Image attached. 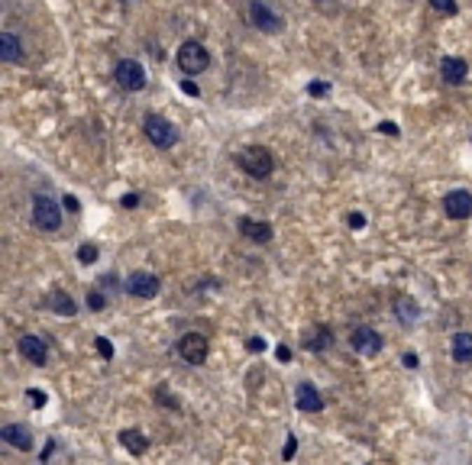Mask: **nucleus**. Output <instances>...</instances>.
I'll return each mask as SVG.
<instances>
[{
	"mask_svg": "<svg viewBox=\"0 0 472 465\" xmlns=\"http://www.w3.org/2000/svg\"><path fill=\"white\" fill-rule=\"evenodd\" d=\"M240 169L249 178H259L262 181V178H269L275 171V159H272V152L265 145H249V149L240 152Z\"/></svg>",
	"mask_w": 472,
	"mask_h": 465,
	"instance_id": "f257e3e1",
	"label": "nucleus"
},
{
	"mask_svg": "<svg viewBox=\"0 0 472 465\" xmlns=\"http://www.w3.org/2000/svg\"><path fill=\"white\" fill-rule=\"evenodd\" d=\"M207 65H211L207 45H201L197 39L181 43V49H178V68H181L185 75H201V71H207Z\"/></svg>",
	"mask_w": 472,
	"mask_h": 465,
	"instance_id": "f03ea898",
	"label": "nucleus"
},
{
	"mask_svg": "<svg viewBox=\"0 0 472 465\" xmlns=\"http://www.w3.org/2000/svg\"><path fill=\"white\" fill-rule=\"evenodd\" d=\"M143 129H146V139H149L155 149H172V145L178 143V129L172 127L165 117H159V113H149V117L143 120Z\"/></svg>",
	"mask_w": 472,
	"mask_h": 465,
	"instance_id": "7ed1b4c3",
	"label": "nucleus"
},
{
	"mask_svg": "<svg viewBox=\"0 0 472 465\" xmlns=\"http://www.w3.org/2000/svg\"><path fill=\"white\" fill-rule=\"evenodd\" d=\"M33 223H36L39 229H46V233H55V229L62 227L59 203L52 201V197H46V194L33 197Z\"/></svg>",
	"mask_w": 472,
	"mask_h": 465,
	"instance_id": "20e7f679",
	"label": "nucleus"
},
{
	"mask_svg": "<svg viewBox=\"0 0 472 465\" xmlns=\"http://www.w3.org/2000/svg\"><path fill=\"white\" fill-rule=\"evenodd\" d=\"M113 78H117V85L123 87V91H143V87H146V68L139 65L136 59L117 62V68H113Z\"/></svg>",
	"mask_w": 472,
	"mask_h": 465,
	"instance_id": "39448f33",
	"label": "nucleus"
},
{
	"mask_svg": "<svg viewBox=\"0 0 472 465\" xmlns=\"http://www.w3.org/2000/svg\"><path fill=\"white\" fill-rule=\"evenodd\" d=\"M207 336H201V333H188V336L178 339V355L185 359L188 365H201L207 362Z\"/></svg>",
	"mask_w": 472,
	"mask_h": 465,
	"instance_id": "423d86ee",
	"label": "nucleus"
},
{
	"mask_svg": "<svg viewBox=\"0 0 472 465\" xmlns=\"http://www.w3.org/2000/svg\"><path fill=\"white\" fill-rule=\"evenodd\" d=\"M349 346H353L359 355L372 359V355L382 352V336L372 330V327H356V330L349 333Z\"/></svg>",
	"mask_w": 472,
	"mask_h": 465,
	"instance_id": "0eeeda50",
	"label": "nucleus"
},
{
	"mask_svg": "<svg viewBox=\"0 0 472 465\" xmlns=\"http://www.w3.org/2000/svg\"><path fill=\"white\" fill-rule=\"evenodd\" d=\"M162 288V281L152 275V271H130L127 278V291L133 297H143V301H149V297H155Z\"/></svg>",
	"mask_w": 472,
	"mask_h": 465,
	"instance_id": "6e6552de",
	"label": "nucleus"
},
{
	"mask_svg": "<svg viewBox=\"0 0 472 465\" xmlns=\"http://www.w3.org/2000/svg\"><path fill=\"white\" fill-rule=\"evenodd\" d=\"M249 20H253V26L262 29V33H279L282 26H285L279 13H272L262 0H253V3H249Z\"/></svg>",
	"mask_w": 472,
	"mask_h": 465,
	"instance_id": "1a4fd4ad",
	"label": "nucleus"
},
{
	"mask_svg": "<svg viewBox=\"0 0 472 465\" xmlns=\"http://www.w3.org/2000/svg\"><path fill=\"white\" fill-rule=\"evenodd\" d=\"M443 210H447V217L450 220H466L472 213V194L469 191H450L447 197H443Z\"/></svg>",
	"mask_w": 472,
	"mask_h": 465,
	"instance_id": "9d476101",
	"label": "nucleus"
},
{
	"mask_svg": "<svg viewBox=\"0 0 472 465\" xmlns=\"http://www.w3.org/2000/svg\"><path fill=\"white\" fill-rule=\"evenodd\" d=\"M20 355H23L26 362H33V365H46V359H49V346H46L39 336H33V333H23V336H20Z\"/></svg>",
	"mask_w": 472,
	"mask_h": 465,
	"instance_id": "9b49d317",
	"label": "nucleus"
},
{
	"mask_svg": "<svg viewBox=\"0 0 472 465\" xmlns=\"http://www.w3.org/2000/svg\"><path fill=\"white\" fill-rule=\"evenodd\" d=\"M295 404H298V410H304V414H321L324 410L321 391L314 388V385H307V381L295 388Z\"/></svg>",
	"mask_w": 472,
	"mask_h": 465,
	"instance_id": "f8f14e48",
	"label": "nucleus"
},
{
	"mask_svg": "<svg viewBox=\"0 0 472 465\" xmlns=\"http://www.w3.org/2000/svg\"><path fill=\"white\" fill-rule=\"evenodd\" d=\"M440 75H443V81H447V85H463L466 75H469V65H466V59L443 55V59H440Z\"/></svg>",
	"mask_w": 472,
	"mask_h": 465,
	"instance_id": "ddd939ff",
	"label": "nucleus"
},
{
	"mask_svg": "<svg viewBox=\"0 0 472 465\" xmlns=\"http://www.w3.org/2000/svg\"><path fill=\"white\" fill-rule=\"evenodd\" d=\"M0 440H7L13 449H23V452L33 449V433L26 430V427H20V423H7V427H0Z\"/></svg>",
	"mask_w": 472,
	"mask_h": 465,
	"instance_id": "4468645a",
	"label": "nucleus"
},
{
	"mask_svg": "<svg viewBox=\"0 0 472 465\" xmlns=\"http://www.w3.org/2000/svg\"><path fill=\"white\" fill-rule=\"evenodd\" d=\"M330 343H333V336H330V327H324V323H317L314 330H307L301 339V346L307 349V352H324V349H330Z\"/></svg>",
	"mask_w": 472,
	"mask_h": 465,
	"instance_id": "2eb2a0df",
	"label": "nucleus"
},
{
	"mask_svg": "<svg viewBox=\"0 0 472 465\" xmlns=\"http://www.w3.org/2000/svg\"><path fill=\"white\" fill-rule=\"evenodd\" d=\"M240 229H243L253 243H269L272 239V223H265V220L256 223V220H249V217H243V220H240Z\"/></svg>",
	"mask_w": 472,
	"mask_h": 465,
	"instance_id": "dca6fc26",
	"label": "nucleus"
},
{
	"mask_svg": "<svg viewBox=\"0 0 472 465\" xmlns=\"http://www.w3.org/2000/svg\"><path fill=\"white\" fill-rule=\"evenodd\" d=\"M120 446L130 449L133 456H143L146 449H149V440H146L143 430H123V433H120Z\"/></svg>",
	"mask_w": 472,
	"mask_h": 465,
	"instance_id": "f3484780",
	"label": "nucleus"
},
{
	"mask_svg": "<svg viewBox=\"0 0 472 465\" xmlns=\"http://www.w3.org/2000/svg\"><path fill=\"white\" fill-rule=\"evenodd\" d=\"M453 362H459V365H466V362H472V333H456L453 336Z\"/></svg>",
	"mask_w": 472,
	"mask_h": 465,
	"instance_id": "a211bd4d",
	"label": "nucleus"
},
{
	"mask_svg": "<svg viewBox=\"0 0 472 465\" xmlns=\"http://www.w3.org/2000/svg\"><path fill=\"white\" fill-rule=\"evenodd\" d=\"M49 307L59 313V317H71V313L78 310V304L71 301V294H68V291H62V288H55L49 294Z\"/></svg>",
	"mask_w": 472,
	"mask_h": 465,
	"instance_id": "6ab92c4d",
	"label": "nucleus"
},
{
	"mask_svg": "<svg viewBox=\"0 0 472 465\" xmlns=\"http://www.w3.org/2000/svg\"><path fill=\"white\" fill-rule=\"evenodd\" d=\"M0 59L4 62H20L23 59V45L13 33H0Z\"/></svg>",
	"mask_w": 472,
	"mask_h": 465,
	"instance_id": "aec40b11",
	"label": "nucleus"
},
{
	"mask_svg": "<svg viewBox=\"0 0 472 465\" xmlns=\"http://www.w3.org/2000/svg\"><path fill=\"white\" fill-rule=\"evenodd\" d=\"M395 313H398V320L405 323V327H411V323L417 320V304H414L411 297L398 294V297H395Z\"/></svg>",
	"mask_w": 472,
	"mask_h": 465,
	"instance_id": "412c9836",
	"label": "nucleus"
},
{
	"mask_svg": "<svg viewBox=\"0 0 472 465\" xmlns=\"http://www.w3.org/2000/svg\"><path fill=\"white\" fill-rule=\"evenodd\" d=\"M78 262H81V265H94V262H97V245H94V243L81 245V249H78Z\"/></svg>",
	"mask_w": 472,
	"mask_h": 465,
	"instance_id": "4be33fe9",
	"label": "nucleus"
},
{
	"mask_svg": "<svg viewBox=\"0 0 472 465\" xmlns=\"http://www.w3.org/2000/svg\"><path fill=\"white\" fill-rule=\"evenodd\" d=\"M155 401H159V404H165V407H172V410H178V407H181V401H175L169 394V385H159V388H155Z\"/></svg>",
	"mask_w": 472,
	"mask_h": 465,
	"instance_id": "5701e85b",
	"label": "nucleus"
},
{
	"mask_svg": "<svg viewBox=\"0 0 472 465\" xmlns=\"http://www.w3.org/2000/svg\"><path fill=\"white\" fill-rule=\"evenodd\" d=\"M430 7L437 10V13H443V17H456V0H430Z\"/></svg>",
	"mask_w": 472,
	"mask_h": 465,
	"instance_id": "b1692460",
	"label": "nucleus"
},
{
	"mask_svg": "<svg viewBox=\"0 0 472 465\" xmlns=\"http://www.w3.org/2000/svg\"><path fill=\"white\" fill-rule=\"evenodd\" d=\"M88 307H91V310H104V307H107V297H104L101 291H88Z\"/></svg>",
	"mask_w": 472,
	"mask_h": 465,
	"instance_id": "393cba45",
	"label": "nucleus"
},
{
	"mask_svg": "<svg viewBox=\"0 0 472 465\" xmlns=\"http://www.w3.org/2000/svg\"><path fill=\"white\" fill-rule=\"evenodd\" d=\"M94 346H97V352H101L104 359H113V343H110L107 336H97L94 339Z\"/></svg>",
	"mask_w": 472,
	"mask_h": 465,
	"instance_id": "a878e982",
	"label": "nucleus"
},
{
	"mask_svg": "<svg viewBox=\"0 0 472 465\" xmlns=\"http://www.w3.org/2000/svg\"><path fill=\"white\" fill-rule=\"evenodd\" d=\"M26 398H29V404H33V407H46V394L39 388H29V391H26Z\"/></svg>",
	"mask_w": 472,
	"mask_h": 465,
	"instance_id": "bb28decb",
	"label": "nucleus"
},
{
	"mask_svg": "<svg viewBox=\"0 0 472 465\" xmlns=\"http://www.w3.org/2000/svg\"><path fill=\"white\" fill-rule=\"evenodd\" d=\"M265 346H269V343H265V339H262V336L246 339V349H249V352H265Z\"/></svg>",
	"mask_w": 472,
	"mask_h": 465,
	"instance_id": "cd10ccee",
	"label": "nucleus"
},
{
	"mask_svg": "<svg viewBox=\"0 0 472 465\" xmlns=\"http://www.w3.org/2000/svg\"><path fill=\"white\" fill-rule=\"evenodd\" d=\"M327 91H330V85H324V81H314V85H307V94H311V97H324Z\"/></svg>",
	"mask_w": 472,
	"mask_h": 465,
	"instance_id": "c85d7f7f",
	"label": "nucleus"
},
{
	"mask_svg": "<svg viewBox=\"0 0 472 465\" xmlns=\"http://www.w3.org/2000/svg\"><path fill=\"white\" fill-rule=\"evenodd\" d=\"M295 449H298V440H295V436H288L285 449H282V459H291V456H295Z\"/></svg>",
	"mask_w": 472,
	"mask_h": 465,
	"instance_id": "c756f323",
	"label": "nucleus"
},
{
	"mask_svg": "<svg viewBox=\"0 0 472 465\" xmlns=\"http://www.w3.org/2000/svg\"><path fill=\"white\" fill-rule=\"evenodd\" d=\"M62 203H65V210H71V213H78V210H81V203H78V197H71V194H65V197H62Z\"/></svg>",
	"mask_w": 472,
	"mask_h": 465,
	"instance_id": "7c9ffc66",
	"label": "nucleus"
},
{
	"mask_svg": "<svg viewBox=\"0 0 472 465\" xmlns=\"http://www.w3.org/2000/svg\"><path fill=\"white\" fill-rule=\"evenodd\" d=\"M136 203H139V194H123V201H120V207H127V210H133Z\"/></svg>",
	"mask_w": 472,
	"mask_h": 465,
	"instance_id": "2f4dec72",
	"label": "nucleus"
},
{
	"mask_svg": "<svg viewBox=\"0 0 472 465\" xmlns=\"http://www.w3.org/2000/svg\"><path fill=\"white\" fill-rule=\"evenodd\" d=\"M379 133H385V136H398L401 129H398L395 123H388V120H385V123H379Z\"/></svg>",
	"mask_w": 472,
	"mask_h": 465,
	"instance_id": "473e14b6",
	"label": "nucleus"
},
{
	"mask_svg": "<svg viewBox=\"0 0 472 465\" xmlns=\"http://www.w3.org/2000/svg\"><path fill=\"white\" fill-rule=\"evenodd\" d=\"M349 227H353V229H363V227H366V217H363V213H349Z\"/></svg>",
	"mask_w": 472,
	"mask_h": 465,
	"instance_id": "72a5a7b5",
	"label": "nucleus"
},
{
	"mask_svg": "<svg viewBox=\"0 0 472 465\" xmlns=\"http://www.w3.org/2000/svg\"><path fill=\"white\" fill-rule=\"evenodd\" d=\"M275 355H279V362H291V349H288L285 343H282V346L275 349Z\"/></svg>",
	"mask_w": 472,
	"mask_h": 465,
	"instance_id": "f704fd0d",
	"label": "nucleus"
},
{
	"mask_svg": "<svg viewBox=\"0 0 472 465\" xmlns=\"http://www.w3.org/2000/svg\"><path fill=\"white\" fill-rule=\"evenodd\" d=\"M181 91L191 94V97H197V94H201V91H197V85H191V81H181Z\"/></svg>",
	"mask_w": 472,
	"mask_h": 465,
	"instance_id": "c9c22d12",
	"label": "nucleus"
},
{
	"mask_svg": "<svg viewBox=\"0 0 472 465\" xmlns=\"http://www.w3.org/2000/svg\"><path fill=\"white\" fill-rule=\"evenodd\" d=\"M401 362H405L408 369H417V365H421V362H417V355H414V352H408L405 359H401Z\"/></svg>",
	"mask_w": 472,
	"mask_h": 465,
	"instance_id": "e433bc0d",
	"label": "nucleus"
},
{
	"mask_svg": "<svg viewBox=\"0 0 472 465\" xmlns=\"http://www.w3.org/2000/svg\"><path fill=\"white\" fill-rule=\"evenodd\" d=\"M52 452H55V443H52V440H49V446H46V449H43V452H39V459H43V462H46V459H52Z\"/></svg>",
	"mask_w": 472,
	"mask_h": 465,
	"instance_id": "4c0bfd02",
	"label": "nucleus"
},
{
	"mask_svg": "<svg viewBox=\"0 0 472 465\" xmlns=\"http://www.w3.org/2000/svg\"><path fill=\"white\" fill-rule=\"evenodd\" d=\"M123 3H133V0H123Z\"/></svg>",
	"mask_w": 472,
	"mask_h": 465,
	"instance_id": "58836bf2",
	"label": "nucleus"
}]
</instances>
